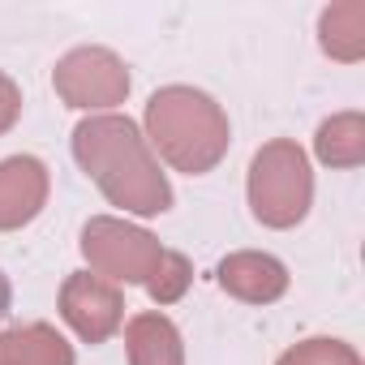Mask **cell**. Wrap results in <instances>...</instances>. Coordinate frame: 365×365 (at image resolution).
<instances>
[{
  "label": "cell",
  "mask_w": 365,
  "mask_h": 365,
  "mask_svg": "<svg viewBox=\"0 0 365 365\" xmlns=\"http://www.w3.org/2000/svg\"><path fill=\"white\" fill-rule=\"evenodd\" d=\"M78 163L99 180V190L138 215H159L172 202V190L155 159L146 155V142L129 116H95L82 120L73 133Z\"/></svg>",
  "instance_id": "obj_1"
},
{
  "label": "cell",
  "mask_w": 365,
  "mask_h": 365,
  "mask_svg": "<svg viewBox=\"0 0 365 365\" xmlns=\"http://www.w3.org/2000/svg\"><path fill=\"white\" fill-rule=\"evenodd\" d=\"M146 129L159 155L180 172H211L228 150V116L220 103L190 86L155 91L146 103Z\"/></svg>",
  "instance_id": "obj_2"
},
{
  "label": "cell",
  "mask_w": 365,
  "mask_h": 365,
  "mask_svg": "<svg viewBox=\"0 0 365 365\" xmlns=\"http://www.w3.org/2000/svg\"><path fill=\"white\" fill-rule=\"evenodd\" d=\"M314 198V176L297 142H271L254 155L250 168V202L254 215L271 228H292L305 220Z\"/></svg>",
  "instance_id": "obj_3"
},
{
  "label": "cell",
  "mask_w": 365,
  "mask_h": 365,
  "mask_svg": "<svg viewBox=\"0 0 365 365\" xmlns=\"http://www.w3.org/2000/svg\"><path fill=\"white\" fill-rule=\"evenodd\" d=\"M82 254L99 275L125 279V284H150V275L163 258V250L150 232L116 224V220H91L82 232Z\"/></svg>",
  "instance_id": "obj_4"
},
{
  "label": "cell",
  "mask_w": 365,
  "mask_h": 365,
  "mask_svg": "<svg viewBox=\"0 0 365 365\" xmlns=\"http://www.w3.org/2000/svg\"><path fill=\"white\" fill-rule=\"evenodd\" d=\"M52 82H56V95L69 108H108V103H120L125 91H129L125 65L112 52H103V48H78V52H69L56 65Z\"/></svg>",
  "instance_id": "obj_5"
},
{
  "label": "cell",
  "mask_w": 365,
  "mask_h": 365,
  "mask_svg": "<svg viewBox=\"0 0 365 365\" xmlns=\"http://www.w3.org/2000/svg\"><path fill=\"white\" fill-rule=\"evenodd\" d=\"M120 292L116 284L99 279V275H73L65 288H61V314L65 322L91 339V344H103L116 327H120Z\"/></svg>",
  "instance_id": "obj_6"
},
{
  "label": "cell",
  "mask_w": 365,
  "mask_h": 365,
  "mask_svg": "<svg viewBox=\"0 0 365 365\" xmlns=\"http://www.w3.org/2000/svg\"><path fill=\"white\" fill-rule=\"evenodd\" d=\"M48 198V172L31 155H14L0 163V228H22L39 215Z\"/></svg>",
  "instance_id": "obj_7"
},
{
  "label": "cell",
  "mask_w": 365,
  "mask_h": 365,
  "mask_svg": "<svg viewBox=\"0 0 365 365\" xmlns=\"http://www.w3.org/2000/svg\"><path fill=\"white\" fill-rule=\"evenodd\" d=\"M220 284L241 301H275L288 288V275L267 254H232L220 267Z\"/></svg>",
  "instance_id": "obj_8"
},
{
  "label": "cell",
  "mask_w": 365,
  "mask_h": 365,
  "mask_svg": "<svg viewBox=\"0 0 365 365\" xmlns=\"http://www.w3.org/2000/svg\"><path fill=\"white\" fill-rule=\"evenodd\" d=\"M0 365H73V348L52 327L31 322L0 339Z\"/></svg>",
  "instance_id": "obj_9"
},
{
  "label": "cell",
  "mask_w": 365,
  "mask_h": 365,
  "mask_svg": "<svg viewBox=\"0 0 365 365\" xmlns=\"http://www.w3.org/2000/svg\"><path fill=\"white\" fill-rule=\"evenodd\" d=\"M129 361L133 365H185L180 361V335L163 314H138L129 322Z\"/></svg>",
  "instance_id": "obj_10"
},
{
  "label": "cell",
  "mask_w": 365,
  "mask_h": 365,
  "mask_svg": "<svg viewBox=\"0 0 365 365\" xmlns=\"http://www.w3.org/2000/svg\"><path fill=\"white\" fill-rule=\"evenodd\" d=\"M322 48L339 61H356L365 48V5H335L322 14Z\"/></svg>",
  "instance_id": "obj_11"
},
{
  "label": "cell",
  "mask_w": 365,
  "mask_h": 365,
  "mask_svg": "<svg viewBox=\"0 0 365 365\" xmlns=\"http://www.w3.org/2000/svg\"><path fill=\"white\" fill-rule=\"evenodd\" d=\"M318 155L327 163H339V168H352L361 163L365 155V129H361V116L348 112V116H335L318 129Z\"/></svg>",
  "instance_id": "obj_12"
},
{
  "label": "cell",
  "mask_w": 365,
  "mask_h": 365,
  "mask_svg": "<svg viewBox=\"0 0 365 365\" xmlns=\"http://www.w3.org/2000/svg\"><path fill=\"white\" fill-rule=\"evenodd\" d=\"M279 365H361V356L339 339H305L279 356Z\"/></svg>",
  "instance_id": "obj_13"
},
{
  "label": "cell",
  "mask_w": 365,
  "mask_h": 365,
  "mask_svg": "<svg viewBox=\"0 0 365 365\" xmlns=\"http://www.w3.org/2000/svg\"><path fill=\"white\" fill-rule=\"evenodd\" d=\"M185 284H190V262L180 258V254H168L163 250V258H159V267H155V275H150V297L155 301H176L180 292H185Z\"/></svg>",
  "instance_id": "obj_14"
},
{
  "label": "cell",
  "mask_w": 365,
  "mask_h": 365,
  "mask_svg": "<svg viewBox=\"0 0 365 365\" xmlns=\"http://www.w3.org/2000/svg\"><path fill=\"white\" fill-rule=\"evenodd\" d=\"M18 112H22V95H18V86L5 73H0V133L18 120Z\"/></svg>",
  "instance_id": "obj_15"
},
{
  "label": "cell",
  "mask_w": 365,
  "mask_h": 365,
  "mask_svg": "<svg viewBox=\"0 0 365 365\" xmlns=\"http://www.w3.org/2000/svg\"><path fill=\"white\" fill-rule=\"evenodd\" d=\"M5 309H9V279L0 275V318H5Z\"/></svg>",
  "instance_id": "obj_16"
}]
</instances>
